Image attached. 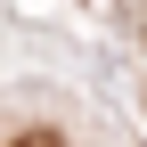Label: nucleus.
Wrapping results in <instances>:
<instances>
[{
	"instance_id": "f257e3e1",
	"label": "nucleus",
	"mask_w": 147,
	"mask_h": 147,
	"mask_svg": "<svg viewBox=\"0 0 147 147\" xmlns=\"http://www.w3.org/2000/svg\"><path fill=\"white\" fill-rule=\"evenodd\" d=\"M16 147H57V131H25V139H16Z\"/></svg>"
}]
</instances>
